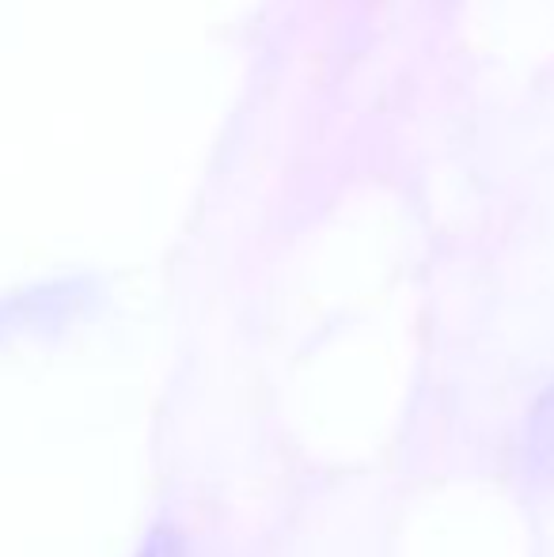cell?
Instances as JSON below:
<instances>
[{
  "mask_svg": "<svg viewBox=\"0 0 554 557\" xmlns=\"http://www.w3.org/2000/svg\"><path fill=\"white\" fill-rule=\"evenodd\" d=\"M525 470L535 482L554 485V387L540 395L525 425Z\"/></svg>",
  "mask_w": 554,
  "mask_h": 557,
  "instance_id": "cell-1",
  "label": "cell"
},
{
  "mask_svg": "<svg viewBox=\"0 0 554 557\" xmlns=\"http://www.w3.org/2000/svg\"><path fill=\"white\" fill-rule=\"evenodd\" d=\"M140 557H183V550H178L175 539L160 531V535H152V543L145 546V554H140Z\"/></svg>",
  "mask_w": 554,
  "mask_h": 557,
  "instance_id": "cell-2",
  "label": "cell"
}]
</instances>
